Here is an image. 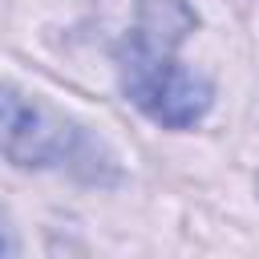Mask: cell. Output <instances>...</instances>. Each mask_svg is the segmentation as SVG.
<instances>
[{
	"mask_svg": "<svg viewBox=\"0 0 259 259\" xmlns=\"http://www.w3.org/2000/svg\"><path fill=\"white\" fill-rule=\"evenodd\" d=\"M194 24L198 16L186 0H138V16L117 45L121 93L166 130H190L214 101L210 81L178 61V45Z\"/></svg>",
	"mask_w": 259,
	"mask_h": 259,
	"instance_id": "cell-1",
	"label": "cell"
},
{
	"mask_svg": "<svg viewBox=\"0 0 259 259\" xmlns=\"http://www.w3.org/2000/svg\"><path fill=\"white\" fill-rule=\"evenodd\" d=\"M0 158L20 170H69L85 182H113L117 158L57 105L0 81Z\"/></svg>",
	"mask_w": 259,
	"mask_h": 259,
	"instance_id": "cell-2",
	"label": "cell"
},
{
	"mask_svg": "<svg viewBox=\"0 0 259 259\" xmlns=\"http://www.w3.org/2000/svg\"><path fill=\"white\" fill-rule=\"evenodd\" d=\"M16 251V243H12V235L4 231V219H0V255H12Z\"/></svg>",
	"mask_w": 259,
	"mask_h": 259,
	"instance_id": "cell-3",
	"label": "cell"
}]
</instances>
